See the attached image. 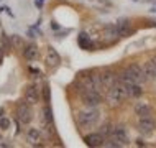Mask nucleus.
<instances>
[{"label":"nucleus","instance_id":"nucleus-25","mask_svg":"<svg viewBox=\"0 0 156 148\" xmlns=\"http://www.w3.org/2000/svg\"><path fill=\"white\" fill-rule=\"evenodd\" d=\"M151 61H153V64H154V67H156V56H154L153 59H151Z\"/></svg>","mask_w":156,"mask_h":148},{"label":"nucleus","instance_id":"nucleus-24","mask_svg":"<svg viewBox=\"0 0 156 148\" xmlns=\"http://www.w3.org/2000/svg\"><path fill=\"white\" fill-rule=\"evenodd\" d=\"M2 59H3V49L0 48V63H2Z\"/></svg>","mask_w":156,"mask_h":148},{"label":"nucleus","instance_id":"nucleus-12","mask_svg":"<svg viewBox=\"0 0 156 148\" xmlns=\"http://www.w3.org/2000/svg\"><path fill=\"white\" fill-rule=\"evenodd\" d=\"M25 100L30 105L38 104V100H40V91H38L35 86H28L25 89Z\"/></svg>","mask_w":156,"mask_h":148},{"label":"nucleus","instance_id":"nucleus-17","mask_svg":"<svg viewBox=\"0 0 156 148\" xmlns=\"http://www.w3.org/2000/svg\"><path fill=\"white\" fill-rule=\"evenodd\" d=\"M143 71H145V76H146V81H154L156 79V67L153 64V61H146L143 63Z\"/></svg>","mask_w":156,"mask_h":148},{"label":"nucleus","instance_id":"nucleus-16","mask_svg":"<svg viewBox=\"0 0 156 148\" xmlns=\"http://www.w3.org/2000/svg\"><path fill=\"white\" fill-rule=\"evenodd\" d=\"M125 89H126V94H128V97H132V99H136V97H140L143 94L141 84H136V82L125 84Z\"/></svg>","mask_w":156,"mask_h":148},{"label":"nucleus","instance_id":"nucleus-18","mask_svg":"<svg viewBox=\"0 0 156 148\" xmlns=\"http://www.w3.org/2000/svg\"><path fill=\"white\" fill-rule=\"evenodd\" d=\"M100 133L105 137V140H107L108 137H112V133H113V125H112V122H105V124L100 125V130H99Z\"/></svg>","mask_w":156,"mask_h":148},{"label":"nucleus","instance_id":"nucleus-8","mask_svg":"<svg viewBox=\"0 0 156 148\" xmlns=\"http://www.w3.org/2000/svg\"><path fill=\"white\" fill-rule=\"evenodd\" d=\"M112 138H113L115 142H119V145H120V146L126 145V143H128V135H126L125 127H123V125H117V127H113Z\"/></svg>","mask_w":156,"mask_h":148},{"label":"nucleus","instance_id":"nucleus-10","mask_svg":"<svg viewBox=\"0 0 156 148\" xmlns=\"http://www.w3.org/2000/svg\"><path fill=\"white\" fill-rule=\"evenodd\" d=\"M100 76H102V82H104L105 89L112 87L113 84L119 82V76H117V73H115V71H112V69H105Z\"/></svg>","mask_w":156,"mask_h":148},{"label":"nucleus","instance_id":"nucleus-14","mask_svg":"<svg viewBox=\"0 0 156 148\" xmlns=\"http://www.w3.org/2000/svg\"><path fill=\"white\" fill-rule=\"evenodd\" d=\"M23 56H25V59H28V61H35V59L40 58V49H38L36 45H25Z\"/></svg>","mask_w":156,"mask_h":148},{"label":"nucleus","instance_id":"nucleus-20","mask_svg":"<svg viewBox=\"0 0 156 148\" xmlns=\"http://www.w3.org/2000/svg\"><path fill=\"white\" fill-rule=\"evenodd\" d=\"M79 46H81V48H84V49H90V48H92V43L87 40V35H86V33H82V35L79 36Z\"/></svg>","mask_w":156,"mask_h":148},{"label":"nucleus","instance_id":"nucleus-13","mask_svg":"<svg viewBox=\"0 0 156 148\" xmlns=\"http://www.w3.org/2000/svg\"><path fill=\"white\" fill-rule=\"evenodd\" d=\"M117 31H119V36L125 38V36H130L133 33V28H132V23H130V20H120L119 23H117Z\"/></svg>","mask_w":156,"mask_h":148},{"label":"nucleus","instance_id":"nucleus-3","mask_svg":"<svg viewBox=\"0 0 156 148\" xmlns=\"http://www.w3.org/2000/svg\"><path fill=\"white\" fill-rule=\"evenodd\" d=\"M16 118L22 125H28L33 118V110H31V105L25 100V102H20L16 105Z\"/></svg>","mask_w":156,"mask_h":148},{"label":"nucleus","instance_id":"nucleus-9","mask_svg":"<svg viewBox=\"0 0 156 148\" xmlns=\"http://www.w3.org/2000/svg\"><path fill=\"white\" fill-rule=\"evenodd\" d=\"M27 140L30 145H41V142H43V135H41V130L36 128V127H30V128L27 130Z\"/></svg>","mask_w":156,"mask_h":148},{"label":"nucleus","instance_id":"nucleus-5","mask_svg":"<svg viewBox=\"0 0 156 148\" xmlns=\"http://www.w3.org/2000/svg\"><path fill=\"white\" fill-rule=\"evenodd\" d=\"M138 132L143 133V135H150L154 132V127H156V122L154 118L148 115V117H140L138 118Z\"/></svg>","mask_w":156,"mask_h":148},{"label":"nucleus","instance_id":"nucleus-22","mask_svg":"<svg viewBox=\"0 0 156 148\" xmlns=\"http://www.w3.org/2000/svg\"><path fill=\"white\" fill-rule=\"evenodd\" d=\"M49 100H51V97H49V87L44 86L43 87V102L44 104H49Z\"/></svg>","mask_w":156,"mask_h":148},{"label":"nucleus","instance_id":"nucleus-1","mask_svg":"<svg viewBox=\"0 0 156 148\" xmlns=\"http://www.w3.org/2000/svg\"><path fill=\"white\" fill-rule=\"evenodd\" d=\"M126 99H128V94H126L125 84H122L120 81L107 89V102L110 104L112 107H117V105L123 104Z\"/></svg>","mask_w":156,"mask_h":148},{"label":"nucleus","instance_id":"nucleus-4","mask_svg":"<svg viewBox=\"0 0 156 148\" xmlns=\"http://www.w3.org/2000/svg\"><path fill=\"white\" fill-rule=\"evenodd\" d=\"M82 102L87 105V107H97L100 102H102V96L97 91H90V89H84L82 91Z\"/></svg>","mask_w":156,"mask_h":148},{"label":"nucleus","instance_id":"nucleus-15","mask_svg":"<svg viewBox=\"0 0 156 148\" xmlns=\"http://www.w3.org/2000/svg\"><path fill=\"white\" fill-rule=\"evenodd\" d=\"M135 114L138 117H148L153 114V109L148 102H136L135 104Z\"/></svg>","mask_w":156,"mask_h":148},{"label":"nucleus","instance_id":"nucleus-2","mask_svg":"<svg viewBox=\"0 0 156 148\" xmlns=\"http://www.w3.org/2000/svg\"><path fill=\"white\" fill-rule=\"evenodd\" d=\"M100 118V112L95 107H87L77 114V124L81 128H92L97 125Z\"/></svg>","mask_w":156,"mask_h":148},{"label":"nucleus","instance_id":"nucleus-21","mask_svg":"<svg viewBox=\"0 0 156 148\" xmlns=\"http://www.w3.org/2000/svg\"><path fill=\"white\" fill-rule=\"evenodd\" d=\"M8 127H10V120H8L7 117H0V128L8 130Z\"/></svg>","mask_w":156,"mask_h":148},{"label":"nucleus","instance_id":"nucleus-11","mask_svg":"<svg viewBox=\"0 0 156 148\" xmlns=\"http://www.w3.org/2000/svg\"><path fill=\"white\" fill-rule=\"evenodd\" d=\"M59 63H61V58H59V54H58V51L49 46L48 51H46V66L56 67V66H59Z\"/></svg>","mask_w":156,"mask_h":148},{"label":"nucleus","instance_id":"nucleus-19","mask_svg":"<svg viewBox=\"0 0 156 148\" xmlns=\"http://www.w3.org/2000/svg\"><path fill=\"white\" fill-rule=\"evenodd\" d=\"M10 45L13 46L15 49H23V48H25V41H23V38H22V36H18V35H12V36H10Z\"/></svg>","mask_w":156,"mask_h":148},{"label":"nucleus","instance_id":"nucleus-7","mask_svg":"<svg viewBox=\"0 0 156 148\" xmlns=\"http://www.w3.org/2000/svg\"><path fill=\"white\" fill-rule=\"evenodd\" d=\"M84 142H86L87 146H102L105 143V137L100 132H94V133H89L84 137Z\"/></svg>","mask_w":156,"mask_h":148},{"label":"nucleus","instance_id":"nucleus-6","mask_svg":"<svg viewBox=\"0 0 156 148\" xmlns=\"http://www.w3.org/2000/svg\"><path fill=\"white\" fill-rule=\"evenodd\" d=\"M126 69L130 71V74H132V79H133V82H136V84H141V82H146V76H145V71H143V66L140 64H130Z\"/></svg>","mask_w":156,"mask_h":148},{"label":"nucleus","instance_id":"nucleus-23","mask_svg":"<svg viewBox=\"0 0 156 148\" xmlns=\"http://www.w3.org/2000/svg\"><path fill=\"white\" fill-rule=\"evenodd\" d=\"M136 145H138V146H141V145H143V146H145V145H146V143H145V142H143V140H136Z\"/></svg>","mask_w":156,"mask_h":148}]
</instances>
